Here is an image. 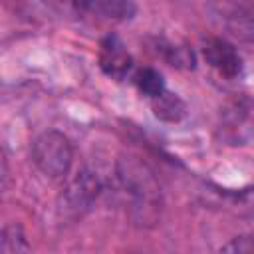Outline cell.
Instances as JSON below:
<instances>
[{
    "label": "cell",
    "instance_id": "8992f818",
    "mask_svg": "<svg viewBox=\"0 0 254 254\" xmlns=\"http://www.w3.org/2000/svg\"><path fill=\"white\" fill-rule=\"evenodd\" d=\"M133 0H77V16H97L103 20L123 22L135 16Z\"/></svg>",
    "mask_w": 254,
    "mask_h": 254
},
{
    "label": "cell",
    "instance_id": "52a82bcc",
    "mask_svg": "<svg viewBox=\"0 0 254 254\" xmlns=\"http://www.w3.org/2000/svg\"><path fill=\"white\" fill-rule=\"evenodd\" d=\"M151 107H153L155 117L161 119V121H165V123H179L187 115L185 101L177 93H171L167 89L163 93H159L157 97H153Z\"/></svg>",
    "mask_w": 254,
    "mask_h": 254
},
{
    "label": "cell",
    "instance_id": "7a4b0ae2",
    "mask_svg": "<svg viewBox=\"0 0 254 254\" xmlns=\"http://www.w3.org/2000/svg\"><path fill=\"white\" fill-rule=\"evenodd\" d=\"M32 161L48 179H64L73 161L69 139L60 131H44L32 143Z\"/></svg>",
    "mask_w": 254,
    "mask_h": 254
},
{
    "label": "cell",
    "instance_id": "5b68a950",
    "mask_svg": "<svg viewBox=\"0 0 254 254\" xmlns=\"http://www.w3.org/2000/svg\"><path fill=\"white\" fill-rule=\"evenodd\" d=\"M202 56L206 60V64L216 69L222 77L234 79L242 73V58L236 52V48L222 40V38H210L206 40L204 48H202Z\"/></svg>",
    "mask_w": 254,
    "mask_h": 254
},
{
    "label": "cell",
    "instance_id": "3957f363",
    "mask_svg": "<svg viewBox=\"0 0 254 254\" xmlns=\"http://www.w3.org/2000/svg\"><path fill=\"white\" fill-rule=\"evenodd\" d=\"M99 192H101V181L97 173L91 169H81L75 173V177L67 183L64 192L60 194L58 210L64 218L77 220L93 208Z\"/></svg>",
    "mask_w": 254,
    "mask_h": 254
},
{
    "label": "cell",
    "instance_id": "6da1fadb",
    "mask_svg": "<svg viewBox=\"0 0 254 254\" xmlns=\"http://www.w3.org/2000/svg\"><path fill=\"white\" fill-rule=\"evenodd\" d=\"M117 183L127 196L129 216L137 226L151 228L161 218L163 194L155 173L145 161L133 155H123L115 165Z\"/></svg>",
    "mask_w": 254,
    "mask_h": 254
},
{
    "label": "cell",
    "instance_id": "7c38bea8",
    "mask_svg": "<svg viewBox=\"0 0 254 254\" xmlns=\"http://www.w3.org/2000/svg\"><path fill=\"white\" fill-rule=\"evenodd\" d=\"M220 250L222 252H234V254H248V252H254V240L248 236L232 238V242L224 244Z\"/></svg>",
    "mask_w": 254,
    "mask_h": 254
},
{
    "label": "cell",
    "instance_id": "277c9868",
    "mask_svg": "<svg viewBox=\"0 0 254 254\" xmlns=\"http://www.w3.org/2000/svg\"><path fill=\"white\" fill-rule=\"evenodd\" d=\"M99 67L107 77H111L115 81L125 79L129 75V71L133 69V58L127 52V48L119 36L109 34L101 40V44H99Z\"/></svg>",
    "mask_w": 254,
    "mask_h": 254
},
{
    "label": "cell",
    "instance_id": "8fae6325",
    "mask_svg": "<svg viewBox=\"0 0 254 254\" xmlns=\"http://www.w3.org/2000/svg\"><path fill=\"white\" fill-rule=\"evenodd\" d=\"M60 16H77V0H42Z\"/></svg>",
    "mask_w": 254,
    "mask_h": 254
},
{
    "label": "cell",
    "instance_id": "9c48e42d",
    "mask_svg": "<svg viewBox=\"0 0 254 254\" xmlns=\"http://www.w3.org/2000/svg\"><path fill=\"white\" fill-rule=\"evenodd\" d=\"M135 85L141 93L149 95L151 99L165 91V79L163 75L153 67H143L135 73Z\"/></svg>",
    "mask_w": 254,
    "mask_h": 254
},
{
    "label": "cell",
    "instance_id": "30bf717a",
    "mask_svg": "<svg viewBox=\"0 0 254 254\" xmlns=\"http://www.w3.org/2000/svg\"><path fill=\"white\" fill-rule=\"evenodd\" d=\"M165 56V60L175 65V67H185V69H192L194 67V54L190 48L183 46V44H161L159 48Z\"/></svg>",
    "mask_w": 254,
    "mask_h": 254
},
{
    "label": "cell",
    "instance_id": "ba28073f",
    "mask_svg": "<svg viewBox=\"0 0 254 254\" xmlns=\"http://www.w3.org/2000/svg\"><path fill=\"white\" fill-rule=\"evenodd\" d=\"M30 252V244L20 224H8L2 230L0 238V254H24Z\"/></svg>",
    "mask_w": 254,
    "mask_h": 254
}]
</instances>
